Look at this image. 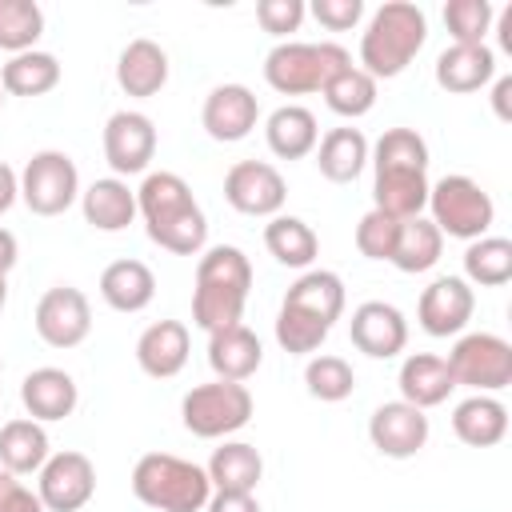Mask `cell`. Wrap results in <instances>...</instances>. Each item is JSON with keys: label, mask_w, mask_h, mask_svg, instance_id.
Masks as SVG:
<instances>
[{"label": "cell", "mask_w": 512, "mask_h": 512, "mask_svg": "<svg viewBox=\"0 0 512 512\" xmlns=\"http://www.w3.org/2000/svg\"><path fill=\"white\" fill-rule=\"evenodd\" d=\"M116 84L128 92V96H156L164 84H168V52L148 40V36H136L124 44L120 60H116Z\"/></svg>", "instance_id": "cb8c5ba5"}, {"label": "cell", "mask_w": 512, "mask_h": 512, "mask_svg": "<svg viewBox=\"0 0 512 512\" xmlns=\"http://www.w3.org/2000/svg\"><path fill=\"white\" fill-rule=\"evenodd\" d=\"M444 252V236L440 228L428 220V216H412V220H400V236H396V252L388 264H396L400 272L416 276V272H428Z\"/></svg>", "instance_id": "e575fe53"}, {"label": "cell", "mask_w": 512, "mask_h": 512, "mask_svg": "<svg viewBox=\"0 0 512 512\" xmlns=\"http://www.w3.org/2000/svg\"><path fill=\"white\" fill-rule=\"evenodd\" d=\"M20 200V176L0 160V216Z\"/></svg>", "instance_id": "c3c4849f"}, {"label": "cell", "mask_w": 512, "mask_h": 512, "mask_svg": "<svg viewBox=\"0 0 512 512\" xmlns=\"http://www.w3.org/2000/svg\"><path fill=\"white\" fill-rule=\"evenodd\" d=\"M476 312V292L464 276H436L416 304V320L428 336H456Z\"/></svg>", "instance_id": "9a60e30c"}, {"label": "cell", "mask_w": 512, "mask_h": 512, "mask_svg": "<svg viewBox=\"0 0 512 512\" xmlns=\"http://www.w3.org/2000/svg\"><path fill=\"white\" fill-rule=\"evenodd\" d=\"M448 372L456 380V388H472V392H500L512 384V344L496 332H468L452 344V352L444 356Z\"/></svg>", "instance_id": "9c48e42d"}, {"label": "cell", "mask_w": 512, "mask_h": 512, "mask_svg": "<svg viewBox=\"0 0 512 512\" xmlns=\"http://www.w3.org/2000/svg\"><path fill=\"white\" fill-rule=\"evenodd\" d=\"M36 336L48 344V348H76L88 340L92 332V308H88V296L72 284H56L40 296L36 304Z\"/></svg>", "instance_id": "7c38bea8"}, {"label": "cell", "mask_w": 512, "mask_h": 512, "mask_svg": "<svg viewBox=\"0 0 512 512\" xmlns=\"http://www.w3.org/2000/svg\"><path fill=\"white\" fill-rule=\"evenodd\" d=\"M20 400H24L32 420L48 424V420H64L76 412L80 388L64 368H32L20 384Z\"/></svg>", "instance_id": "ffe728a7"}, {"label": "cell", "mask_w": 512, "mask_h": 512, "mask_svg": "<svg viewBox=\"0 0 512 512\" xmlns=\"http://www.w3.org/2000/svg\"><path fill=\"white\" fill-rule=\"evenodd\" d=\"M368 440L388 460H408L428 444V416L404 400H388L368 416Z\"/></svg>", "instance_id": "2e32d148"}, {"label": "cell", "mask_w": 512, "mask_h": 512, "mask_svg": "<svg viewBox=\"0 0 512 512\" xmlns=\"http://www.w3.org/2000/svg\"><path fill=\"white\" fill-rule=\"evenodd\" d=\"M496 8L488 0H448L444 4V24L452 32V44H484L492 32Z\"/></svg>", "instance_id": "ab89813d"}, {"label": "cell", "mask_w": 512, "mask_h": 512, "mask_svg": "<svg viewBox=\"0 0 512 512\" xmlns=\"http://www.w3.org/2000/svg\"><path fill=\"white\" fill-rule=\"evenodd\" d=\"M320 92H324V104L336 116H344V120H356V116L372 112V104H376V80L364 68H356V64H348L344 72H336Z\"/></svg>", "instance_id": "8d00e7d4"}, {"label": "cell", "mask_w": 512, "mask_h": 512, "mask_svg": "<svg viewBox=\"0 0 512 512\" xmlns=\"http://www.w3.org/2000/svg\"><path fill=\"white\" fill-rule=\"evenodd\" d=\"M136 212L144 216V232L152 244L176 256H200L208 240V220L188 188L184 176L176 172H148L144 184L136 188Z\"/></svg>", "instance_id": "7a4b0ae2"}, {"label": "cell", "mask_w": 512, "mask_h": 512, "mask_svg": "<svg viewBox=\"0 0 512 512\" xmlns=\"http://www.w3.org/2000/svg\"><path fill=\"white\" fill-rule=\"evenodd\" d=\"M36 476L44 512H80L96 496V464L84 452H52Z\"/></svg>", "instance_id": "8fae6325"}, {"label": "cell", "mask_w": 512, "mask_h": 512, "mask_svg": "<svg viewBox=\"0 0 512 512\" xmlns=\"http://www.w3.org/2000/svg\"><path fill=\"white\" fill-rule=\"evenodd\" d=\"M348 336H352V344H356L364 356H372V360H392V356H400L404 344H408V320H404V312H400L396 304H388V300H364V304L352 312V320H348Z\"/></svg>", "instance_id": "e0dca14e"}, {"label": "cell", "mask_w": 512, "mask_h": 512, "mask_svg": "<svg viewBox=\"0 0 512 512\" xmlns=\"http://www.w3.org/2000/svg\"><path fill=\"white\" fill-rule=\"evenodd\" d=\"M396 384H400V400L412 404V408H420V412L444 404L452 396V388H456V380L448 372V360L444 356H432V352L404 356Z\"/></svg>", "instance_id": "603a6c76"}, {"label": "cell", "mask_w": 512, "mask_h": 512, "mask_svg": "<svg viewBox=\"0 0 512 512\" xmlns=\"http://www.w3.org/2000/svg\"><path fill=\"white\" fill-rule=\"evenodd\" d=\"M188 352H192V336L188 324L180 320H156L136 340V364L152 380H172L188 364Z\"/></svg>", "instance_id": "d6986e66"}, {"label": "cell", "mask_w": 512, "mask_h": 512, "mask_svg": "<svg viewBox=\"0 0 512 512\" xmlns=\"http://www.w3.org/2000/svg\"><path fill=\"white\" fill-rule=\"evenodd\" d=\"M44 32V12L36 0H0V48L4 52H32Z\"/></svg>", "instance_id": "74e56055"}, {"label": "cell", "mask_w": 512, "mask_h": 512, "mask_svg": "<svg viewBox=\"0 0 512 512\" xmlns=\"http://www.w3.org/2000/svg\"><path fill=\"white\" fill-rule=\"evenodd\" d=\"M224 200L244 216H280L288 184L268 160H240L224 176Z\"/></svg>", "instance_id": "4fadbf2b"}, {"label": "cell", "mask_w": 512, "mask_h": 512, "mask_svg": "<svg viewBox=\"0 0 512 512\" xmlns=\"http://www.w3.org/2000/svg\"><path fill=\"white\" fill-rule=\"evenodd\" d=\"M20 200L36 216H60L80 200V172L68 152L44 148L20 172Z\"/></svg>", "instance_id": "30bf717a"}, {"label": "cell", "mask_w": 512, "mask_h": 512, "mask_svg": "<svg viewBox=\"0 0 512 512\" xmlns=\"http://www.w3.org/2000/svg\"><path fill=\"white\" fill-rule=\"evenodd\" d=\"M208 364L216 372V380H236L244 384L248 376H256V368L264 364V348L260 336L248 324H232L208 336Z\"/></svg>", "instance_id": "7402d4cb"}, {"label": "cell", "mask_w": 512, "mask_h": 512, "mask_svg": "<svg viewBox=\"0 0 512 512\" xmlns=\"http://www.w3.org/2000/svg\"><path fill=\"white\" fill-rule=\"evenodd\" d=\"M376 180H372V208L388 212L392 220H412L428 204V144L416 128H384V136L368 152Z\"/></svg>", "instance_id": "6da1fadb"}, {"label": "cell", "mask_w": 512, "mask_h": 512, "mask_svg": "<svg viewBox=\"0 0 512 512\" xmlns=\"http://www.w3.org/2000/svg\"><path fill=\"white\" fill-rule=\"evenodd\" d=\"M424 40H428L424 8H416L408 0H388L372 12V20L360 36V68L372 80H392L416 60Z\"/></svg>", "instance_id": "277c9868"}, {"label": "cell", "mask_w": 512, "mask_h": 512, "mask_svg": "<svg viewBox=\"0 0 512 512\" xmlns=\"http://www.w3.org/2000/svg\"><path fill=\"white\" fill-rule=\"evenodd\" d=\"M60 84V60L52 52H16L4 68H0V88L12 96H44Z\"/></svg>", "instance_id": "836d02e7"}, {"label": "cell", "mask_w": 512, "mask_h": 512, "mask_svg": "<svg viewBox=\"0 0 512 512\" xmlns=\"http://www.w3.org/2000/svg\"><path fill=\"white\" fill-rule=\"evenodd\" d=\"M156 156V124L144 112H112L104 124V160L116 176H136Z\"/></svg>", "instance_id": "5bb4252c"}, {"label": "cell", "mask_w": 512, "mask_h": 512, "mask_svg": "<svg viewBox=\"0 0 512 512\" xmlns=\"http://www.w3.org/2000/svg\"><path fill=\"white\" fill-rule=\"evenodd\" d=\"M308 12H312L328 32H348V28L360 24L364 4H360V0H312Z\"/></svg>", "instance_id": "ee69618b"}, {"label": "cell", "mask_w": 512, "mask_h": 512, "mask_svg": "<svg viewBox=\"0 0 512 512\" xmlns=\"http://www.w3.org/2000/svg\"><path fill=\"white\" fill-rule=\"evenodd\" d=\"M368 152H372V144L360 128H332L316 144V168L332 184H352L364 172Z\"/></svg>", "instance_id": "83f0119b"}, {"label": "cell", "mask_w": 512, "mask_h": 512, "mask_svg": "<svg viewBox=\"0 0 512 512\" xmlns=\"http://www.w3.org/2000/svg\"><path fill=\"white\" fill-rule=\"evenodd\" d=\"M208 480H212V492H256L260 476H264V460L252 444L244 440H224L212 460H208Z\"/></svg>", "instance_id": "1f68e13d"}, {"label": "cell", "mask_w": 512, "mask_h": 512, "mask_svg": "<svg viewBox=\"0 0 512 512\" xmlns=\"http://www.w3.org/2000/svg\"><path fill=\"white\" fill-rule=\"evenodd\" d=\"M132 492L156 512H204L212 480L200 464L172 452H144L132 468Z\"/></svg>", "instance_id": "5b68a950"}, {"label": "cell", "mask_w": 512, "mask_h": 512, "mask_svg": "<svg viewBox=\"0 0 512 512\" xmlns=\"http://www.w3.org/2000/svg\"><path fill=\"white\" fill-rule=\"evenodd\" d=\"M204 512H260L252 492H212Z\"/></svg>", "instance_id": "bcb514c9"}, {"label": "cell", "mask_w": 512, "mask_h": 512, "mask_svg": "<svg viewBox=\"0 0 512 512\" xmlns=\"http://www.w3.org/2000/svg\"><path fill=\"white\" fill-rule=\"evenodd\" d=\"M260 120V100L252 88L244 84H216L208 96H204V108H200V124L212 140L220 144H236L244 140Z\"/></svg>", "instance_id": "ac0fdd59"}, {"label": "cell", "mask_w": 512, "mask_h": 512, "mask_svg": "<svg viewBox=\"0 0 512 512\" xmlns=\"http://www.w3.org/2000/svg\"><path fill=\"white\" fill-rule=\"evenodd\" d=\"M252 392L248 384L236 380H212V384H196L192 392H184L180 400V416L184 428L200 440H220L240 432L252 420Z\"/></svg>", "instance_id": "ba28073f"}, {"label": "cell", "mask_w": 512, "mask_h": 512, "mask_svg": "<svg viewBox=\"0 0 512 512\" xmlns=\"http://www.w3.org/2000/svg\"><path fill=\"white\" fill-rule=\"evenodd\" d=\"M304 384H308V396H316V400H324V404H340V400L352 396V388H356V372H352V364H348L344 356H328V352H320V356L308 360V368H304Z\"/></svg>", "instance_id": "f35d334b"}, {"label": "cell", "mask_w": 512, "mask_h": 512, "mask_svg": "<svg viewBox=\"0 0 512 512\" xmlns=\"http://www.w3.org/2000/svg\"><path fill=\"white\" fill-rule=\"evenodd\" d=\"M264 140H268L272 156H280V160H300V156L316 152L320 128H316V116H312L304 104H280V108L264 120Z\"/></svg>", "instance_id": "4316f807"}, {"label": "cell", "mask_w": 512, "mask_h": 512, "mask_svg": "<svg viewBox=\"0 0 512 512\" xmlns=\"http://www.w3.org/2000/svg\"><path fill=\"white\" fill-rule=\"evenodd\" d=\"M80 212L96 232H124L136 216V192L120 176L92 180L80 192Z\"/></svg>", "instance_id": "d4e9b609"}, {"label": "cell", "mask_w": 512, "mask_h": 512, "mask_svg": "<svg viewBox=\"0 0 512 512\" xmlns=\"http://www.w3.org/2000/svg\"><path fill=\"white\" fill-rule=\"evenodd\" d=\"M352 64L348 48L320 40V44H304V40H280L268 56H264V80L268 88H276L280 96H304V92H320L336 72H344Z\"/></svg>", "instance_id": "8992f818"}, {"label": "cell", "mask_w": 512, "mask_h": 512, "mask_svg": "<svg viewBox=\"0 0 512 512\" xmlns=\"http://www.w3.org/2000/svg\"><path fill=\"white\" fill-rule=\"evenodd\" d=\"M396 236H400V220H392V216L380 212V208L364 212L360 224H356V248H360V256H368V260H392Z\"/></svg>", "instance_id": "b9f144b4"}, {"label": "cell", "mask_w": 512, "mask_h": 512, "mask_svg": "<svg viewBox=\"0 0 512 512\" xmlns=\"http://www.w3.org/2000/svg\"><path fill=\"white\" fill-rule=\"evenodd\" d=\"M464 280L480 288H500L512 280V240L504 236H480L464 252Z\"/></svg>", "instance_id": "d590c367"}, {"label": "cell", "mask_w": 512, "mask_h": 512, "mask_svg": "<svg viewBox=\"0 0 512 512\" xmlns=\"http://www.w3.org/2000/svg\"><path fill=\"white\" fill-rule=\"evenodd\" d=\"M0 108H4V88H0Z\"/></svg>", "instance_id": "816d5d0a"}, {"label": "cell", "mask_w": 512, "mask_h": 512, "mask_svg": "<svg viewBox=\"0 0 512 512\" xmlns=\"http://www.w3.org/2000/svg\"><path fill=\"white\" fill-rule=\"evenodd\" d=\"M492 112L504 124L512 120V76H496V84H492Z\"/></svg>", "instance_id": "7dc6e473"}, {"label": "cell", "mask_w": 512, "mask_h": 512, "mask_svg": "<svg viewBox=\"0 0 512 512\" xmlns=\"http://www.w3.org/2000/svg\"><path fill=\"white\" fill-rule=\"evenodd\" d=\"M0 372H4V364H0Z\"/></svg>", "instance_id": "f5cc1de1"}, {"label": "cell", "mask_w": 512, "mask_h": 512, "mask_svg": "<svg viewBox=\"0 0 512 512\" xmlns=\"http://www.w3.org/2000/svg\"><path fill=\"white\" fill-rule=\"evenodd\" d=\"M252 292V260L236 244H216L196 260V288H192V324L208 336L220 328L240 324L244 304Z\"/></svg>", "instance_id": "3957f363"}, {"label": "cell", "mask_w": 512, "mask_h": 512, "mask_svg": "<svg viewBox=\"0 0 512 512\" xmlns=\"http://www.w3.org/2000/svg\"><path fill=\"white\" fill-rule=\"evenodd\" d=\"M304 12H308L304 0H260V4H256V20H260V28L272 32V36L296 32L300 20H304Z\"/></svg>", "instance_id": "7bdbcfd3"}, {"label": "cell", "mask_w": 512, "mask_h": 512, "mask_svg": "<svg viewBox=\"0 0 512 512\" xmlns=\"http://www.w3.org/2000/svg\"><path fill=\"white\" fill-rule=\"evenodd\" d=\"M48 456L52 448H48V432L40 420L16 416L0 424V468H8L12 476H28V472H40Z\"/></svg>", "instance_id": "4dcf8cb0"}, {"label": "cell", "mask_w": 512, "mask_h": 512, "mask_svg": "<svg viewBox=\"0 0 512 512\" xmlns=\"http://www.w3.org/2000/svg\"><path fill=\"white\" fill-rule=\"evenodd\" d=\"M284 304L332 328V324L340 320V312H344V280H340L336 272H328V268H308V272L284 292Z\"/></svg>", "instance_id": "f546056e"}, {"label": "cell", "mask_w": 512, "mask_h": 512, "mask_svg": "<svg viewBox=\"0 0 512 512\" xmlns=\"http://www.w3.org/2000/svg\"><path fill=\"white\" fill-rule=\"evenodd\" d=\"M328 332H332L328 324H320V320H312V316H304V312L280 304V316H276V344H280L284 352L308 356V352H316V348L328 340Z\"/></svg>", "instance_id": "60d3db41"}, {"label": "cell", "mask_w": 512, "mask_h": 512, "mask_svg": "<svg viewBox=\"0 0 512 512\" xmlns=\"http://www.w3.org/2000/svg\"><path fill=\"white\" fill-rule=\"evenodd\" d=\"M8 304V276H0V308Z\"/></svg>", "instance_id": "f907efd6"}, {"label": "cell", "mask_w": 512, "mask_h": 512, "mask_svg": "<svg viewBox=\"0 0 512 512\" xmlns=\"http://www.w3.org/2000/svg\"><path fill=\"white\" fill-rule=\"evenodd\" d=\"M452 432L468 448H492L508 436V408L496 396L476 392L452 408Z\"/></svg>", "instance_id": "484cf974"}, {"label": "cell", "mask_w": 512, "mask_h": 512, "mask_svg": "<svg viewBox=\"0 0 512 512\" xmlns=\"http://www.w3.org/2000/svg\"><path fill=\"white\" fill-rule=\"evenodd\" d=\"M100 296L116 312H144L156 296V276L144 260H112L100 272Z\"/></svg>", "instance_id": "f1b7e54d"}, {"label": "cell", "mask_w": 512, "mask_h": 512, "mask_svg": "<svg viewBox=\"0 0 512 512\" xmlns=\"http://www.w3.org/2000/svg\"><path fill=\"white\" fill-rule=\"evenodd\" d=\"M496 80V52L488 44H452L436 56V84L444 92H480Z\"/></svg>", "instance_id": "44dd1931"}, {"label": "cell", "mask_w": 512, "mask_h": 512, "mask_svg": "<svg viewBox=\"0 0 512 512\" xmlns=\"http://www.w3.org/2000/svg\"><path fill=\"white\" fill-rule=\"evenodd\" d=\"M432 224L440 228V236H456V240H480L488 236L492 220H496V204L492 196L472 180V176H444L436 184H428V204Z\"/></svg>", "instance_id": "52a82bcc"}, {"label": "cell", "mask_w": 512, "mask_h": 512, "mask_svg": "<svg viewBox=\"0 0 512 512\" xmlns=\"http://www.w3.org/2000/svg\"><path fill=\"white\" fill-rule=\"evenodd\" d=\"M16 256H20V248H16V236H12L8 228H0V276H8V272H12Z\"/></svg>", "instance_id": "681fc988"}, {"label": "cell", "mask_w": 512, "mask_h": 512, "mask_svg": "<svg viewBox=\"0 0 512 512\" xmlns=\"http://www.w3.org/2000/svg\"><path fill=\"white\" fill-rule=\"evenodd\" d=\"M264 248L284 268H312V260L320 256V236L300 216H272L264 224Z\"/></svg>", "instance_id": "d6a6232c"}, {"label": "cell", "mask_w": 512, "mask_h": 512, "mask_svg": "<svg viewBox=\"0 0 512 512\" xmlns=\"http://www.w3.org/2000/svg\"><path fill=\"white\" fill-rule=\"evenodd\" d=\"M0 512H44V504L20 476L0 468Z\"/></svg>", "instance_id": "f6af8a7d"}]
</instances>
